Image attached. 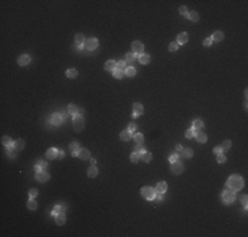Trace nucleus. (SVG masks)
<instances>
[{"mask_svg":"<svg viewBox=\"0 0 248 237\" xmlns=\"http://www.w3.org/2000/svg\"><path fill=\"white\" fill-rule=\"evenodd\" d=\"M17 62L20 66H27V65H29V62H31V57L28 54H21L20 57H19Z\"/></svg>","mask_w":248,"mask_h":237,"instance_id":"obj_10","label":"nucleus"},{"mask_svg":"<svg viewBox=\"0 0 248 237\" xmlns=\"http://www.w3.org/2000/svg\"><path fill=\"white\" fill-rule=\"evenodd\" d=\"M135 151H136V153H140V154H144V153H145V148H143L141 144H137L136 146H135Z\"/></svg>","mask_w":248,"mask_h":237,"instance_id":"obj_44","label":"nucleus"},{"mask_svg":"<svg viewBox=\"0 0 248 237\" xmlns=\"http://www.w3.org/2000/svg\"><path fill=\"white\" fill-rule=\"evenodd\" d=\"M195 138L198 142H201V144H205L207 141V136L203 133V132H197L195 133Z\"/></svg>","mask_w":248,"mask_h":237,"instance_id":"obj_19","label":"nucleus"},{"mask_svg":"<svg viewBox=\"0 0 248 237\" xmlns=\"http://www.w3.org/2000/svg\"><path fill=\"white\" fill-rule=\"evenodd\" d=\"M211 44H213V40H211V38H206V40L203 41L205 46H211Z\"/></svg>","mask_w":248,"mask_h":237,"instance_id":"obj_53","label":"nucleus"},{"mask_svg":"<svg viewBox=\"0 0 248 237\" xmlns=\"http://www.w3.org/2000/svg\"><path fill=\"white\" fill-rule=\"evenodd\" d=\"M90 162H91V165H94V166H95V163H97V161H95L94 158H93V159H91V161H90Z\"/></svg>","mask_w":248,"mask_h":237,"instance_id":"obj_57","label":"nucleus"},{"mask_svg":"<svg viewBox=\"0 0 248 237\" xmlns=\"http://www.w3.org/2000/svg\"><path fill=\"white\" fill-rule=\"evenodd\" d=\"M247 200H248V196L247 195L241 196V203H243V206H244V210L245 211H247Z\"/></svg>","mask_w":248,"mask_h":237,"instance_id":"obj_52","label":"nucleus"},{"mask_svg":"<svg viewBox=\"0 0 248 237\" xmlns=\"http://www.w3.org/2000/svg\"><path fill=\"white\" fill-rule=\"evenodd\" d=\"M217 161H218V163H224V162H226V155H224L223 153H222V154H218Z\"/></svg>","mask_w":248,"mask_h":237,"instance_id":"obj_47","label":"nucleus"},{"mask_svg":"<svg viewBox=\"0 0 248 237\" xmlns=\"http://www.w3.org/2000/svg\"><path fill=\"white\" fill-rule=\"evenodd\" d=\"M170 170H172L173 174H177V175H179V174H182V171H183V165L179 161L172 162V165H170Z\"/></svg>","mask_w":248,"mask_h":237,"instance_id":"obj_5","label":"nucleus"},{"mask_svg":"<svg viewBox=\"0 0 248 237\" xmlns=\"http://www.w3.org/2000/svg\"><path fill=\"white\" fill-rule=\"evenodd\" d=\"M63 155H65V153H63V151H61V150H58V155H57V157L62 158V157H63Z\"/></svg>","mask_w":248,"mask_h":237,"instance_id":"obj_55","label":"nucleus"},{"mask_svg":"<svg viewBox=\"0 0 248 237\" xmlns=\"http://www.w3.org/2000/svg\"><path fill=\"white\" fill-rule=\"evenodd\" d=\"M66 221V216L65 213L61 212V213H57L55 215V224H58V225H63Z\"/></svg>","mask_w":248,"mask_h":237,"instance_id":"obj_15","label":"nucleus"},{"mask_svg":"<svg viewBox=\"0 0 248 237\" xmlns=\"http://www.w3.org/2000/svg\"><path fill=\"white\" fill-rule=\"evenodd\" d=\"M135 142H136V144H143V142H144V136H143L141 133L135 134Z\"/></svg>","mask_w":248,"mask_h":237,"instance_id":"obj_39","label":"nucleus"},{"mask_svg":"<svg viewBox=\"0 0 248 237\" xmlns=\"http://www.w3.org/2000/svg\"><path fill=\"white\" fill-rule=\"evenodd\" d=\"M77 75H78V71H77L75 69H69L66 71V76H67V78H75Z\"/></svg>","mask_w":248,"mask_h":237,"instance_id":"obj_35","label":"nucleus"},{"mask_svg":"<svg viewBox=\"0 0 248 237\" xmlns=\"http://www.w3.org/2000/svg\"><path fill=\"white\" fill-rule=\"evenodd\" d=\"M144 114V108H143L141 103H135L133 104V117L140 116V115Z\"/></svg>","mask_w":248,"mask_h":237,"instance_id":"obj_9","label":"nucleus"},{"mask_svg":"<svg viewBox=\"0 0 248 237\" xmlns=\"http://www.w3.org/2000/svg\"><path fill=\"white\" fill-rule=\"evenodd\" d=\"M141 159L144 162H147V163H148V162L152 161V154H151V153H148V151H145L144 154H141Z\"/></svg>","mask_w":248,"mask_h":237,"instance_id":"obj_37","label":"nucleus"},{"mask_svg":"<svg viewBox=\"0 0 248 237\" xmlns=\"http://www.w3.org/2000/svg\"><path fill=\"white\" fill-rule=\"evenodd\" d=\"M36 179H37L38 182H46V181H49V174L46 171H44V170H41V171H37V174H36Z\"/></svg>","mask_w":248,"mask_h":237,"instance_id":"obj_8","label":"nucleus"},{"mask_svg":"<svg viewBox=\"0 0 248 237\" xmlns=\"http://www.w3.org/2000/svg\"><path fill=\"white\" fill-rule=\"evenodd\" d=\"M135 129H136V124H135V123H131L129 125H128V131H129V132H133Z\"/></svg>","mask_w":248,"mask_h":237,"instance_id":"obj_54","label":"nucleus"},{"mask_svg":"<svg viewBox=\"0 0 248 237\" xmlns=\"http://www.w3.org/2000/svg\"><path fill=\"white\" fill-rule=\"evenodd\" d=\"M223 37H224L223 32L217 31V32H214V35H213V37H211V40H213V41L219 42V41H222V40H223Z\"/></svg>","mask_w":248,"mask_h":237,"instance_id":"obj_21","label":"nucleus"},{"mask_svg":"<svg viewBox=\"0 0 248 237\" xmlns=\"http://www.w3.org/2000/svg\"><path fill=\"white\" fill-rule=\"evenodd\" d=\"M187 40H189V36H187V33H186V32H182V33H179V35H178L176 42L178 45H182V44H186V42H187Z\"/></svg>","mask_w":248,"mask_h":237,"instance_id":"obj_11","label":"nucleus"},{"mask_svg":"<svg viewBox=\"0 0 248 237\" xmlns=\"http://www.w3.org/2000/svg\"><path fill=\"white\" fill-rule=\"evenodd\" d=\"M79 150H81V146L79 144H77V142H73V144H70V151H71V155H78L79 154Z\"/></svg>","mask_w":248,"mask_h":237,"instance_id":"obj_14","label":"nucleus"},{"mask_svg":"<svg viewBox=\"0 0 248 237\" xmlns=\"http://www.w3.org/2000/svg\"><path fill=\"white\" fill-rule=\"evenodd\" d=\"M112 72H114V76H115L116 79L124 78V71H121V70H117V69H116V70H114Z\"/></svg>","mask_w":248,"mask_h":237,"instance_id":"obj_42","label":"nucleus"},{"mask_svg":"<svg viewBox=\"0 0 248 237\" xmlns=\"http://www.w3.org/2000/svg\"><path fill=\"white\" fill-rule=\"evenodd\" d=\"M202 127H203V121L201 120V119H195V120L193 121V129L197 132H199V129H202Z\"/></svg>","mask_w":248,"mask_h":237,"instance_id":"obj_17","label":"nucleus"},{"mask_svg":"<svg viewBox=\"0 0 248 237\" xmlns=\"http://www.w3.org/2000/svg\"><path fill=\"white\" fill-rule=\"evenodd\" d=\"M214 154H222V153H223V149L221 148V146H215V148H214Z\"/></svg>","mask_w":248,"mask_h":237,"instance_id":"obj_51","label":"nucleus"},{"mask_svg":"<svg viewBox=\"0 0 248 237\" xmlns=\"http://www.w3.org/2000/svg\"><path fill=\"white\" fill-rule=\"evenodd\" d=\"M131 137H132V132H129V131H123L120 133L121 141H128V140H131Z\"/></svg>","mask_w":248,"mask_h":237,"instance_id":"obj_28","label":"nucleus"},{"mask_svg":"<svg viewBox=\"0 0 248 237\" xmlns=\"http://www.w3.org/2000/svg\"><path fill=\"white\" fill-rule=\"evenodd\" d=\"M195 136V131L194 129H187V131L185 132V137L186 138H191Z\"/></svg>","mask_w":248,"mask_h":237,"instance_id":"obj_45","label":"nucleus"},{"mask_svg":"<svg viewBox=\"0 0 248 237\" xmlns=\"http://www.w3.org/2000/svg\"><path fill=\"white\" fill-rule=\"evenodd\" d=\"M178 46H179V45L177 44V42H172V44L169 45V50H170V52H177Z\"/></svg>","mask_w":248,"mask_h":237,"instance_id":"obj_46","label":"nucleus"},{"mask_svg":"<svg viewBox=\"0 0 248 237\" xmlns=\"http://www.w3.org/2000/svg\"><path fill=\"white\" fill-rule=\"evenodd\" d=\"M78 157H79L81 159H89L90 158V150H87V149H85V148L81 149Z\"/></svg>","mask_w":248,"mask_h":237,"instance_id":"obj_27","label":"nucleus"},{"mask_svg":"<svg viewBox=\"0 0 248 237\" xmlns=\"http://www.w3.org/2000/svg\"><path fill=\"white\" fill-rule=\"evenodd\" d=\"M176 149H177V151H181V150H182V146H181V145L178 144V145H177V148H176Z\"/></svg>","mask_w":248,"mask_h":237,"instance_id":"obj_56","label":"nucleus"},{"mask_svg":"<svg viewBox=\"0 0 248 237\" xmlns=\"http://www.w3.org/2000/svg\"><path fill=\"white\" fill-rule=\"evenodd\" d=\"M179 13H182L183 16H186V17H187V15H189V12H187V8H186L185 5H181V7H179Z\"/></svg>","mask_w":248,"mask_h":237,"instance_id":"obj_49","label":"nucleus"},{"mask_svg":"<svg viewBox=\"0 0 248 237\" xmlns=\"http://www.w3.org/2000/svg\"><path fill=\"white\" fill-rule=\"evenodd\" d=\"M182 157H185V158H191L193 157V150L191 149H183L182 150Z\"/></svg>","mask_w":248,"mask_h":237,"instance_id":"obj_36","label":"nucleus"},{"mask_svg":"<svg viewBox=\"0 0 248 237\" xmlns=\"http://www.w3.org/2000/svg\"><path fill=\"white\" fill-rule=\"evenodd\" d=\"M73 127L77 132H81L85 128V120H83L82 115H74V119H73Z\"/></svg>","mask_w":248,"mask_h":237,"instance_id":"obj_2","label":"nucleus"},{"mask_svg":"<svg viewBox=\"0 0 248 237\" xmlns=\"http://www.w3.org/2000/svg\"><path fill=\"white\" fill-rule=\"evenodd\" d=\"M75 44L77 45H85V36L78 33V35L75 36Z\"/></svg>","mask_w":248,"mask_h":237,"instance_id":"obj_34","label":"nucleus"},{"mask_svg":"<svg viewBox=\"0 0 248 237\" xmlns=\"http://www.w3.org/2000/svg\"><path fill=\"white\" fill-rule=\"evenodd\" d=\"M135 74H136L135 67H127V70H125V75L127 76H135Z\"/></svg>","mask_w":248,"mask_h":237,"instance_id":"obj_43","label":"nucleus"},{"mask_svg":"<svg viewBox=\"0 0 248 237\" xmlns=\"http://www.w3.org/2000/svg\"><path fill=\"white\" fill-rule=\"evenodd\" d=\"M222 200H223L226 204H230V203H232L235 200V193L232 191V190H227V191H224L223 195H222Z\"/></svg>","mask_w":248,"mask_h":237,"instance_id":"obj_4","label":"nucleus"},{"mask_svg":"<svg viewBox=\"0 0 248 237\" xmlns=\"http://www.w3.org/2000/svg\"><path fill=\"white\" fill-rule=\"evenodd\" d=\"M16 153H17V150H15L13 146H8V148H7V154H8V157H9V158H12V159H13V158L16 157Z\"/></svg>","mask_w":248,"mask_h":237,"instance_id":"obj_31","label":"nucleus"},{"mask_svg":"<svg viewBox=\"0 0 248 237\" xmlns=\"http://www.w3.org/2000/svg\"><path fill=\"white\" fill-rule=\"evenodd\" d=\"M226 186H227V187H230V190H232V191H239V190L243 189V186H244V181H243V178H241V177H239V175H231L230 178H228Z\"/></svg>","mask_w":248,"mask_h":237,"instance_id":"obj_1","label":"nucleus"},{"mask_svg":"<svg viewBox=\"0 0 248 237\" xmlns=\"http://www.w3.org/2000/svg\"><path fill=\"white\" fill-rule=\"evenodd\" d=\"M166 190H168V185H166V182H159L157 183V186H156V193L164 194V193H166Z\"/></svg>","mask_w":248,"mask_h":237,"instance_id":"obj_12","label":"nucleus"},{"mask_svg":"<svg viewBox=\"0 0 248 237\" xmlns=\"http://www.w3.org/2000/svg\"><path fill=\"white\" fill-rule=\"evenodd\" d=\"M116 69L121 70V71H125V70H127V62L125 61H119L116 63Z\"/></svg>","mask_w":248,"mask_h":237,"instance_id":"obj_32","label":"nucleus"},{"mask_svg":"<svg viewBox=\"0 0 248 237\" xmlns=\"http://www.w3.org/2000/svg\"><path fill=\"white\" fill-rule=\"evenodd\" d=\"M50 121H52L54 125H59V124L62 123V116L59 114H53L52 119H50Z\"/></svg>","mask_w":248,"mask_h":237,"instance_id":"obj_26","label":"nucleus"},{"mask_svg":"<svg viewBox=\"0 0 248 237\" xmlns=\"http://www.w3.org/2000/svg\"><path fill=\"white\" fill-rule=\"evenodd\" d=\"M1 144L8 148V146H13V141H12V138L9 136H3L1 137Z\"/></svg>","mask_w":248,"mask_h":237,"instance_id":"obj_22","label":"nucleus"},{"mask_svg":"<svg viewBox=\"0 0 248 237\" xmlns=\"http://www.w3.org/2000/svg\"><path fill=\"white\" fill-rule=\"evenodd\" d=\"M136 57H139V55H135V53H127L125 54V62H127V65H133Z\"/></svg>","mask_w":248,"mask_h":237,"instance_id":"obj_23","label":"nucleus"},{"mask_svg":"<svg viewBox=\"0 0 248 237\" xmlns=\"http://www.w3.org/2000/svg\"><path fill=\"white\" fill-rule=\"evenodd\" d=\"M24 146H25V142H24V140H21V138H19V140H16L13 142V148H15V150H17V151L23 150Z\"/></svg>","mask_w":248,"mask_h":237,"instance_id":"obj_16","label":"nucleus"},{"mask_svg":"<svg viewBox=\"0 0 248 237\" xmlns=\"http://www.w3.org/2000/svg\"><path fill=\"white\" fill-rule=\"evenodd\" d=\"M178 158H179L178 153H174V154H172L170 157H169V161H170V162H176V161H178Z\"/></svg>","mask_w":248,"mask_h":237,"instance_id":"obj_50","label":"nucleus"},{"mask_svg":"<svg viewBox=\"0 0 248 237\" xmlns=\"http://www.w3.org/2000/svg\"><path fill=\"white\" fill-rule=\"evenodd\" d=\"M222 149H223V151H227V150H230V148H231V141L230 140H226V141H223V144H222V146H221Z\"/></svg>","mask_w":248,"mask_h":237,"instance_id":"obj_38","label":"nucleus"},{"mask_svg":"<svg viewBox=\"0 0 248 237\" xmlns=\"http://www.w3.org/2000/svg\"><path fill=\"white\" fill-rule=\"evenodd\" d=\"M85 48L87 49V50H95V49L98 48V40L97 38H87L86 41H85Z\"/></svg>","mask_w":248,"mask_h":237,"instance_id":"obj_6","label":"nucleus"},{"mask_svg":"<svg viewBox=\"0 0 248 237\" xmlns=\"http://www.w3.org/2000/svg\"><path fill=\"white\" fill-rule=\"evenodd\" d=\"M63 210H65V207H62V206H55L54 207V210H53V212L50 213V215H57V213H61V212H63Z\"/></svg>","mask_w":248,"mask_h":237,"instance_id":"obj_40","label":"nucleus"},{"mask_svg":"<svg viewBox=\"0 0 248 237\" xmlns=\"http://www.w3.org/2000/svg\"><path fill=\"white\" fill-rule=\"evenodd\" d=\"M141 195H143V198L147 199V200H153L156 198V190L152 189V187H149V186L143 187L141 189Z\"/></svg>","mask_w":248,"mask_h":237,"instance_id":"obj_3","label":"nucleus"},{"mask_svg":"<svg viewBox=\"0 0 248 237\" xmlns=\"http://www.w3.org/2000/svg\"><path fill=\"white\" fill-rule=\"evenodd\" d=\"M87 175H89L90 178H95V177L98 175V169L94 165H91L89 167V170H87Z\"/></svg>","mask_w":248,"mask_h":237,"instance_id":"obj_24","label":"nucleus"},{"mask_svg":"<svg viewBox=\"0 0 248 237\" xmlns=\"http://www.w3.org/2000/svg\"><path fill=\"white\" fill-rule=\"evenodd\" d=\"M46 167H48V163L41 161V159H38L37 163H36V170H37V171H41V170H45Z\"/></svg>","mask_w":248,"mask_h":237,"instance_id":"obj_29","label":"nucleus"},{"mask_svg":"<svg viewBox=\"0 0 248 237\" xmlns=\"http://www.w3.org/2000/svg\"><path fill=\"white\" fill-rule=\"evenodd\" d=\"M187 19H189L190 21H198V20H199V15L195 11H193V12H189V15H187Z\"/></svg>","mask_w":248,"mask_h":237,"instance_id":"obj_30","label":"nucleus"},{"mask_svg":"<svg viewBox=\"0 0 248 237\" xmlns=\"http://www.w3.org/2000/svg\"><path fill=\"white\" fill-rule=\"evenodd\" d=\"M28 194H29V198H32V199H33V198H36V196L38 195V191L36 189H31Z\"/></svg>","mask_w":248,"mask_h":237,"instance_id":"obj_48","label":"nucleus"},{"mask_svg":"<svg viewBox=\"0 0 248 237\" xmlns=\"http://www.w3.org/2000/svg\"><path fill=\"white\" fill-rule=\"evenodd\" d=\"M116 63H117V62H115L114 59H110V61L106 62L104 69H106L107 71H114V70H116Z\"/></svg>","mask_w":248,"mask_h":237,"instance_id":"obj_13","label":"nucleus"},{"mask_svg":"<svg viewBox=\"0 0 248 237\" xmlns=\"http://www.w3.org/2000/svg\"><path fill=\"white\" fill-rule=\"evenodd\" d=\"M132 50H133L135 54H143L144 52V45L140 41H133L132 42Z\"/></svg>","mask_w":248,"mask_h":237,"instance_id":"obj_7","label":"nucleus"},{"mask_svg":"<svg viewBox=\"0 0 248 237\" xmlns=\"http://www.w3.org/2000/svg\"><path fill=\"white\" fill-rule=\"evenodd\" d=\"M139 61H140V63H143V65H147V63H149V61H151V57H149V54H147V53H143V54L139 55Z\"/></svg>","mask_w":248,"mask_h":237,"instance_id":"obj_25","label":"nucleus"},{"mask_svg":"<svg viewBox=\"0 0 248 237\" xmlns=\"http://www.w3.org/2000/svg\"><path fill=\"white\" fill-rule=\"evenodd\" d=\"M27 207H28V208H29L31 211H35V210H37V203H36L33 199H29V200H28Z\"/></svg>","mask_w":248,"mask_h":237,"instance_id":"obj_33","label":"nucleus"},{"mask_svg":"<svg viewBox=\"0 0 248 237\" xmlns=\"http://www.w3.org/2000/svg\"><path fill=\"white\" fill-rule=\"evenodd\" d=\"M58 155V150L55 148H50L48 151H46V158H49V159H53V158H55Z\"/></svg>","mask_w":248,"mask_h":237,"instance_id":"obj_20","label":"nucleus"},{"mask_svg":"<svg viewBox=\"0 0 248 237\" xmlns=\"http://www.w3.org/2000/svg\"><path fill=\"white\" fill-rule=\"evenodd\" d=\"M141 158V154L140 153H136V151H133L131 154V161L132 162H139V159Z\"/></svg>","mask_w":248,"mask_h":237,"instance_id":"obj_41","label":"nucleus"},{"mask_svg":"<svg viewBox=\"0 0 248 237\" xmlns=\"http://www.w3.org/2000/svg\"><path fill=\"white\" fill-rule=\"evenodd\" d=\"M79 110L81 108H78L75 104H69L67 106V112L70 115H79Z\"/></svg>","mask_w":248,"mask_h":237,"instance_id":"obj_18","label":"nucleus"}]
</instances>
